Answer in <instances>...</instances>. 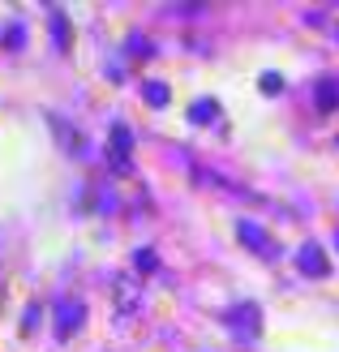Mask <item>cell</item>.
<instances>
[{"label":"cell","mask_w":339,"mask_h":352,"mask_svg":"<svg viewBox=\"0 0 339 352\" xmlns=\"http://www.w3.org/2000/svg\"><path fill=\"white\" fill-rule=\"evenodd\" d=\"M223 322L232 327V336H237V340H258V336H262V309H258L254 301L232 305V309L223 314Z\"/></svg>","instance_id":"6da1fadb"},{"label":"cell","mask_w":339,"mask_h":352,"mask_svg":"<svg viewBox=\"0 0 339 352\" xmlns=\"http://www.w3.org/2000/svg\"><path fill=\"white\" fill-rule=\"evenodd\" d=\"M237 236H241V245H245L249 254H258V258H266V262H271V258H279V245L271 241V232H266L262 223H254V219H241V223H237Z\"/></svg>","instance_id":"7a4b0ae2"},{"label":"cell","mask_w":339,"mask_h":352,"mask_svg":"<svg viewBox=\"0 0 339 352\" xmlns=\"http://www.w3.org/2000/svg\"><path fill=\"white\" fill-rule=\"evenodd\" d=\"M82 322H86V305L78 296H69V301L56 305V340H74L82 331Z\"/></svg>","instance_id":"3957f363"},{"label":"cell","mask_w":339,"mask_h":352,"mask_svg":"<svg viewBox=\"0 0 339 352\" xmlns=\"http://www.w3.org/2000/svg\"><path fill=\"white\" fill-rule=\"evenodd\" d=\"M129 151H133V133H129V125H124V120H116V125H112V151H108V164H112L116 172H129Z\"/></svg>","instance_id":"277c9868"},{"label":"cell","mask_w":339,"mask_h":352,"mask_svg":"<svg viewBox=\"0 0 339 352\" xmlns=\"http://www.w3.org/2000/svg\"><path fill=\"white\" fill-rule=\"evenodd\" d=\"M116 309H120V318H133V314L142 309V288L133 284L129 275L116 279Z\"/></svg>","instance_id":"5b68a950"},{"label":"cell","mask_w":339,"mask_h":352,"mask_svg":"<svg viewBox=\"0 0 339 352\" xmlns=\"http://www.w3.org/2000/svg\"><path fill=\"white\" fill-rule=\"evenodd\" d=\"M296 267H300V275H314V279H322V275L331 271V262H327V254H322V245H300V254H296Z\"/></svg>","instance_id":"8992f818"},{"label":"cell","mask_w":339,"mask_h":352,"mask_svg":"<svg viewBox=\"0 0 339 352\" xmlns=\"http://www.w3.org/2000/svg\"><path fill=\"white\" fill-rule=\"evenodd\" d=\"M314 108L322 112V116H331L339 108V78H318V86H314Z\"/></svg>","instance_id":"52a82bcc"},{"label":"cell","mask_w":339,"mask_h":352,"mask_svg":"<svg viewBox=\"0 0 339 352\" xmlns=\"http://www.w3.org/2000/svg\"><path fill=\"white\" fill-rule=\"evenodd\" d=\"M47 125L61 133V146H65L69 155H86V142H82V133H78V129H69L61 116H47Z\"/></svg>","instance_id":"ba28073f"},{"label":"cell","mask_w":339,"mask_h":352,"mask_svg":"<svg viewBox=\"0 0 339 352\" xmlns=\"http://www.w3.org/2000/svg\"><path fill=\"white\" fill-rule=\"evenodd\" d=\"M215 116H219V103H215V99H198V103L189 108V120H193V125H210Z\"/></svg>","instance_id":"9c48e42d"},{"label":"cell","mask_w":339,"mask_h":352,"mask_svg":"<svg viewBox=\"0 0 339 352\" xmlns=\"http://www.w3.org/2000/svg\"><path fill=\"white\" fill-rule=\"evenodd\" d=\"M142 99H146V103H155V108H168V86L164 82H142Z\"/></svg>","instance_id":"30bf717a"},{"label":"cell","mask_w":339,"mask_h":352,"mask_svg":"<svg viewBox=\"0 0 339 352\" xmlns=\"http://www.w3.org/2000/svg\"><path fill=\"white\" fill-rule=\"evenodd\" d=\"M52 34H56V47L69 52V22H65L61 9H52Z\"/></svg>","instance_id":"8fae6325"},{"label":"cell","mask_w":339,"mask_h":352,"mask_svg":"<svg viewBox=\"0 0 339 352\" xmlns=\"http://www.w3.org/2000/svg\"><path fill=\"white\" fill-rule=\"evenodd\" d=\"M258 86H262V95H279V91H283V78H279V74H262Z\"/></svg>","instance_id":"7c38bea8"},{"label":"cell","mask_w":339,"mask_h":352,"mask_svg":"<svg viewBox=\"0 0 339 352\" xmlns=\"http://www.w3.org/2000/svg\"><path fill=\"white\" fill-rule=\"evenodd\" d=\"M133 267H138V271H155L159 262H155V254H151V250H142V254H133Z\"/></svg>","instance_id":"4fadbf2b"}]
</instances>
